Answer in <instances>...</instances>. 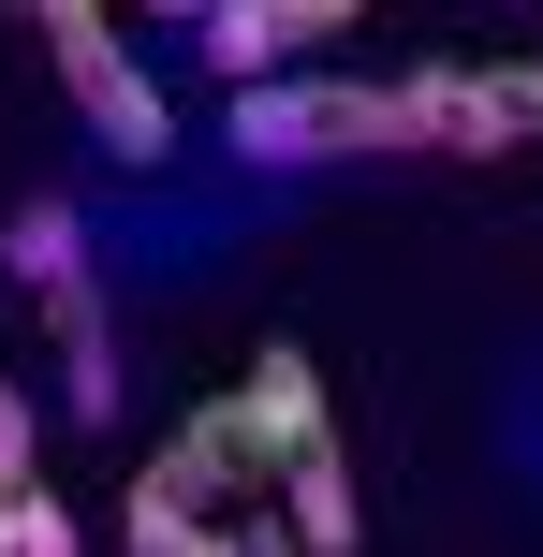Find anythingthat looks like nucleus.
I'll use <instances>...</instances> for the list:
<instances>
[{
    "label": "nucleus",
    "instance_id": "2",
    "mask_svg": "<svg viewBox=\"0 0 543 557\" xmlns=\"http://www.w3.org/2000/svg\"><path fill=\"white\" fill-rule=\"evenodd\" d=\"M45 45H59V88H74V117L118 147V162H176V117H162V88L118 59V29L88 15V0H59L45 15Z\"/></svg>",
    "mask_w": 543,
    "mask_h": 557
},
{
    "label": "nucleus",
    "instance_id": "3",
    "mask_svg": "<svg viewBox=\"0 0 543 557\" xmlns=\"http://www.w3.org/2000/svg\"><path fill=\"white\" fill-rule=\"evenodd\" d=\"M411 133L427 147H529L543 133V59H441V74H411Z\"/></svg>",
    "mask_w": 543,
    "mask_h": 557
},
{
    "label": "nucleus",
    "instance_id": "8",
    "mask_svg": "<svg viewBox=\"0 0 543 557\" xmlns=\"http://www.w3.org/2000/svg\"><path fill=\"white\" fill-rule=\"evenodd\" d=\"M0 557H74V513H59L45 484H15V499H0Z\"/></svg>",
    "mask_w": 543,
    "mask_h": 557
},
{
    "label": "nucleus",
    "instance_id": "7",
    "mask_svg": "<svg viewBox=\"0 0 543 557\" xmlns=\"http://www.w3.org/2000/svg\"><path fill=\"white\" fill-rule=\"evenodd\" d=\"M0 264H15L29 278V294H74V278H88V235H74V206H15V221H0Z\"/></svg>",
    "mask_w": 543,
    "mask_h": 557
},
{
    "label": "nucleus",
    "instance_id": "9",
    "mask_svg": "<svg viewBox=\"0 0 543 557\" xmlns=\"http://www.w3.org/2000/svg\"><path fill=\"white\" fill-rule=\"evenodd\" d=\"M15 484H29V396L0 382V499H15Z\"/></svg>",
    "mask_w": 543,
    "mask_h": 557
},
{
    "label": "nucleus",
    "instance_id": "6",
    "mask_svg": "<svg viewBox=\"0 0 543 557\" xmlns=\"http://www.w3.org/2000/svg\"><path fill=\"white\" fill-rule=\"evenodd\" d=\"M235 411H250V441H264V470H280L294 441H323V382H309V352H250V382H235Z\"/></svg>",
    "mask_w": 543,
    "mask_h": 557
},
{
    "label": "nucleus",
    "instance_id": "4",
    "mask_svg": "<svg viewBox=\"0 0 543 557\" xmlns=\"http://www.w3.org/2000/svg\"><path fill=\"white\" fill-rule=\"evenodd\" d=\"M338 0H221V15H206V74L221 88H280V59L294 45H338Z\"/></svg>",
    "mask_w": 543,
    "mask_h": 557
},
{
    "label": "nucleus",
    "instance_id": "5",
    "mask_svg": "<svg viewBox=\"0 0 543 557\" xmlns=\"http://www.w3.org/2000/svg\"><path fill=\"white\" fill-rule=\"evenodd\" d=\"M280 543L294 557H353V470H338V441L280 455Z\"/></svg>",
    "mask_w": 543,
    "mask_h": 557
},
{
    "label": "nucleus",
    "instance_id": "1",
    "mask_svg": "<svg viewBox=\"0 0 543 557\" xmlns=\"http://www.w3.org/2000/svg\"><path fill=\"white\" fill-rule=\"evenodd\" d=\"M382 147H427L411 133V88H235V162L264 176H309V162H382Z\"/></svg>",
    "mask_w": 543,
    "mask_h": 557
}]
</instances>
